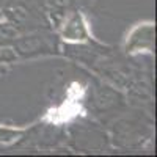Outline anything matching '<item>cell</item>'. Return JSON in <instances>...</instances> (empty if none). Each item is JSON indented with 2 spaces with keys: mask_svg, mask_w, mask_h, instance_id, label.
Here are the masks:
<instances>
[{
  "mask_svg": "<svg viewBox=\"0 0 157 157\" xmlns=\"http://www.w3.org/2000/svg\"><path fill=\"white\" fill-rule=\"evenodd\" d=\"M55 29L66 44H82L91 39L86 21L78 8H72L64 13L55 24Z\"/></svg>",
  "mask_w": 157,
  "mask_h": 157,
  "instance_id": "6da1fadb",
  "label": "cell"
},
{
  "mask_svg": "<svg viewBox=\"0 0 157 157\" xmlns=\"http://www.w3.org/2000/svg\"><path fill=\"white\" fill-rule=\"evenodd\" d=\"M154 46V27L152 24L149 25H140L135 30H132L130 36L126 39L124 52L127 55H134L138 52H152Z\"/></svg>",
  "mask_w": 157,
  "mask_h": 157,
  "instance_id": "7a4b0ae2",
  "label": "cell"
},
{
  "mask_svg": "<svg viewBox=\"0 0 157 157\" xmlns=\"http://www.w3.org/2000/svg\"><path fill=\"white\" fill-rule=\"evenodd\" d=\"M25 132V129H16V127H6L0 126V146H6L11 143H16Z\"/></svg>",
  "mask_w": 157,
  "mask_h": 157,
  "instance_id": "3957f363",
  "label": "cell"
}]
</instances>
